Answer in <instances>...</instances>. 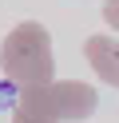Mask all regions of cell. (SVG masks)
<instances>
[{
    "label": "cell",
    "mask_w": 119,
    "mask_h": 123,
    "mask_svg": "<svg viewBox=\"0 0 119 123\" xmlns=\"http://www.w3.org/2000/svg\"><path fill=\"white\" fill-rule=\"evenodd\" d=\"M0 72L12 83H20V91L52 83L56 80V52H52L48 28L36 24V20H20L0 44Z\"/></svg>",
    "instance_id": "6da1fadb"
},
{
    "label": "cell",
    "mask_w": 119,
    "mask_h": 123,
    "mask_svg": "<svg viewBox=\"0 0 119 123\" xmlns=\"http://www.w3.org/2000/svg\"><path fill=\"white\" fill-rule=\"evenodd\" d=\"M20 107L32 115H44L52 123H83L99 107V91L83 80H52L40 87H24Z\"/></svg>",
    "instance_id": "7a4b0ae2"
},
{
    "label": "cell",
    "mask_w": 119,
    "mask_h": 123,
    "mask_svg": "<svg viewBox=\"0 0 119 123\" xmlns=\"http://www.w3.org/2000/svg\"><path fill=\"white\" fill-rule=\"evenodd\" d=\"M83 56H87L91 72L99 75L103 83L119 87V40H115V36H107V32H95V36H87V44H83Z\"/></svg>",
    "instance_id": "3957f363"
},
{
    "label": "cell",
    "mask_w": 119,
    "mask_h": 123,
    "mask_svg": "<svg viewBox=\"0 0 119 123\" xmlns=\"http://www.w3.org/2000/svg\"><path fill=\"white\" fill-rule=\"evenodd\" d=\"M103 20L111 32H119V0H103Z\"/></svg>",
    "instance_id": "277c9868"
},
{
    "label": "cell",
    "mask_w": 119,
    "mask_h": 123,
    "mask_svg": "<svg viewBox=\"0 0 119 123\" xmlns=\"http://www.w3.org/2000/svg\"><path fill=\"white\" fill-rule=\"evenodd\" d=\"M12 123H52V119H44V115H32V111H24V107H16Z\"/></svg>",
    "instance_id": "5b68a950"
}]
</instances>
